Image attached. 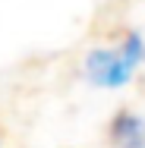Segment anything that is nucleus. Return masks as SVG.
Here are the masks:
<instances>
[{
	"label": "nucleus",
	"mask_w": 145,
	"mask_h": 148,
	"mask_svg": "<svg viewBox=\"0 0 145 148\" xmlns=\"http://www.w3.org/2000/svg\"><path fill=\"white\" fill-rule=\"evenodd\" d=\"M145 44L139 35H126L123 47L120 51H91L85 60V73L95 85H107V88H117L123 82H129L133 76V66L142 60Z\"/></svg>",
	"instance_id": "f257e3e1"
},
{
	"label": "nucleus",
	"mask_w": 145,
	"mask_h": 148,
	"mask_svg": "<svg viewBox=\"0 0 145 148\" xmlns=\"http://www.w3.org/2000/svg\"><path fill=\"white\" fill-rule=\"evenodd\" d=\"M111 142L117 148H145V123H142V117H136L129 110H120L111 120Z\"/></svg>",
	"instance_id": "f03ea898"
}]
</instances>
